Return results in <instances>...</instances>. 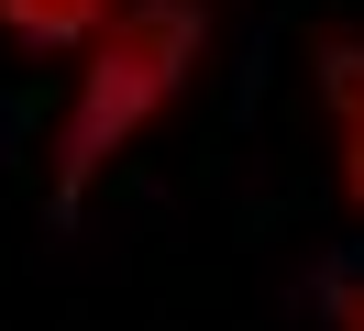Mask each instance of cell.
<instances>
[{
	"mask_svg": "<svg viewBox=\"0 0 364 331\" xmlns=\"http://www.w3.org/2000/svg\"><path fill=\"white\" fill-rule=\"evenodd\" d=\"M199 66H210V0H122L111 33L77 56L67 100H55V132H45L55 210H77V199L199 88Z\"/></svg>",
	"mask_w": 364,
	"mask_h": 331,
	"instance_id": "cell-1",
	"label": "cell"
},
{
	"mask_svg": "<svg viewBox=\"0 0 364 331\" xmlns=\"http://www.w3.org/2000/svg\"><path fill=\"white\" fill-rule=\"evenodd\" d=\"M331 331H364V287H331Z\"/></svg>",
	"mask_w": 364,
	"mask_h": 331,
	"instance_id": "cell-4",
	"label": "cell"
},
{
	"mask_svg": "<svg viewBox=\"0 0 364 331\" xmlns=\"http://www.w3.org/2000/svg\"><path fill=\"white\" fill-rule=\"evenodd\" d=\"M122 0H0V44H23V56H89L111 33Z\"/></svg>",
	"mask_w": 364,
	"mask_h": 331,
	"instance_id": "cell-3",
	"label": "cell"
},
{
	"mask_svg": "<svg viewBox=\"0 0 364 331\" xmlns=\"http://www.w3.org/2000/svg\"><path fill=\"white\" fill-rule=\"evenodd\" d=\"M320 110H331L342 199L364 210V33H331V44H320Z\"/></svg>",
	"mask_w": 364,
	"mask_h": 331,
	"instance_id": "cell-2",
	"label": "cell"
}]
</instances>
